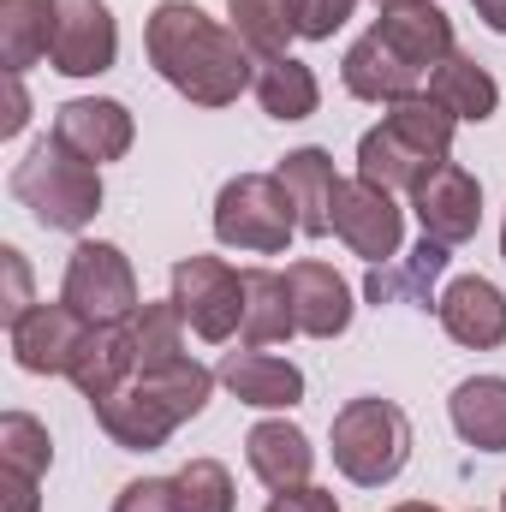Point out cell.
<instances>
[{
  "instance_id": "1",
  "label": "cell",
  "mask_w": 506,
  "mask_h": 512,
  "mask_svg": "<svg viewBox=\"0 0 506 512\" xmlns=\"http://www.w3.org/2000/svg\"><path fill=\"white\" fill-rule=\"evenodd\" d=\"M143 54L191 108H233L256 84V60L245 36L209 18L197 0H161L143 24Z\"/></svg>"
},
{
  "instance_id": "2",
  "label": "cell",
  "mask_w": 506,
  "mask_h": 512,
  "mask_svg": "<svg viewBox=\"0 0 506 512\" xmlns=\"http://www.w3.org/2000/svg\"><path fill=\"white\" fill-rule=\"evenodd\" d=\"M12 197L30 209L36 227H48V233H84L102 215V167H90L72 149H60L54 137H42L12 167Z\"/></svg>"
},
{
  "instance_id": "3",
  "label": "cell",
  "mask_w": 506,
  "mask_h": 512,
  "mask_svg": "<svg viewBox=\"0 0 506 512\" xmlns=\"http://www.w3.org/2000/svg\"><path fill=\"white\" fill-rule=\"evenodd\" d=\"M328 447H334V471H340L346 483L381 489V483H393V477L405 471V459H411V417H405L393 399H381V393L346 399V405L334 411Z\"/></svg>"
},
{
  "instance_id": "4",
  "label": "cell",
  "mask_w": 506,
  "mask_h": 512,
  "mask_svg": "<svg viewBox=\"0 0 506 512\" xmlns=\"http://www.w3.org/2000/svg\"><path fill=\"white\" fill-rule=\"evenodd\" d=\"M298 233L292 197L280 191L274 173H239L221 185L215 197V239L227 251H251V256H280Z\"/></svg>"
},
{
  "instance_id": "5",
  "label": "cell",
  "mask_w": 506,
  "mask_h": 512,
  "mask_svg": "<svg viewBox=\"0 0 506 512\" xmlns=\"http://www.w3.org/2000/svg\"><path fill=\"white\" fill-rule=\"evenodd\" d=\"M60 298L90 322V328H102V322H131L137 316V274H131V256L120 245H108V239H84V245H72L66 256V280H60Z\"/></svg>"
},
{
  "instance_id": "6",
  "label": "cell",
  "mask_w": 506,
  "mask_h": 512,
  "mask_svg": "<svg viewBox=\"0 0 506 512\" xmlns=\"http://www.w3.org/2000/svg\"><path fill=\"white\" fill-rule=\"evenodd\" d=\"M179 316L191 322V334L203 340H233L239 322H245V274L221 256H179L173 262V292Z\"/></svg>"
},
{
  "instance_id": "7",
  "label": "cell",
  "mask_w": 506,
  "mask_h": 512,
  "mask_svg": "<svg viewBox=\"0 0 506 512\" xmlns=\"http://www.w3.org/2000/svg\"><path fill=\"white\" fill-rule=\"evenodd\" d=\"M120 60V24L108 0H54V30H48V66L66 78H102Z\"/></svg>"
},
{
  "instance_id": "8",
  "label": "cell",
  "mask_w": 506,
  "mask_h": 512,
  "mask_svg": "<svg viewBox=\"0 0 506 512\" xmlns=\"http://www.w3.org/2000/svg\"><path fill=\"white\" fill-rule=\"evenodd\" d=\"M411 215H417L423 239H435L447 251L477 239V227H483V185H477V173L459 167V161H441L435 173H423L411 185Z\"/></svg>"
},
{
  "instance_id": "9",
  "label": "cell",
  "mask_w": 506,
  "mask_h": 512,
  "mask_svg": "<svg viewBox=\"0 0 506 512\" xmlns=\"http://www.w3.org/2000/svg\"><path fill=\"white\" fill-rule=\"evenodd\" d=\"M334 233H340V245L352 256L381 268L405 245V209L393 203V191H381L370 179H340V191H334Z\"/></svg>"
},
{
  "instance_id": "10",
  "label": "cell",
  "mask_w": 506,
  "mask_h": 512,
  "mask_svg": "<svg viewBox=\"0 0 506 512\" xmlns=\"http://www.w3.org/2000/svg\"><path fill=\"white\" fill-rule=\"evenodd\" d=\"M90 340V322L54 298V304H30L12 328H6V346H12V364L24 376H72V358L84 352Z\"/></svg>"
},
{
  "instance_id": "11",
  "label": "cell",
  "mask_w": 506,
  "mask_h": 512,
  "mask_svg": "<svg viewBox=\"0 0 506 512\" xmlns=\"http://www.w3.org/2000/svg\"><path fill=\"white\" fill-rule=\"evenodd\" d=\"M60 149H72L78 161L90 167H108V161H126L131 137V108L114 102V96H78V102H60L54 108V131H48Z\"/></svg>"
},
{
  "instance_id": "12",
  "label": "cell",
  "mask_w": 506,
  "mask_h": 512,
  "mask_svg": "<svg viewBox=\"0 0 506 512\" xmlns=\"http://www.w3.org/2000/svg\"><path fill=\"white\" fill-rule=\"evenodd\" d=\"M96 411V423H102V435L114 441V447H126V453H161L167 441H173V429L185 423L155 387L143 382V376H131L120 393H108V399H96L90 405Z\"/></svg>"
},
{
  "instance_id": "13",
  "label": "cell",
  "mask_w": 506,
  "mask_h": 512,
  "mask_svg": "<svg viewBox=\"0 0 506 512\" xmlns=\"http://www.w3.org/2000/svg\"><path fill=\"white\" fill-rule=\"evenodd\" d=\"M435 316H441L453 346H471V352L506 346V292L495 280H483V274L447 280V292L435 298Z\"/></svg>"
},
{
  "instance_id": "14",
  "label": "cell",
  "mask_w": 506,
  "mask_h": 512,
  "mask_svg": "<svg viewBox=\"0 0 506 512\" xmlns=\"http://www.w3.org/2000/svg\"><path fill=\"white\" fill-rule=\"evenodd\" d=\"M286 286H292L298 334H310V340H340V334L352 328L358 304H352V286H346V274H340L334 262L304 256V262L286 268Z\"/></svg>"
},
{
  "instance_id": "15",
  "label": "cell",
  "mask_w": 506,
  "mask_h": 512,
  "mask_svg": "<svg viewBox=\"0 0 506 512\" xmlns=\"http://www.w3.org/2000/svg\"><path fill=\"white\" fill-rule=\"evenodd\" d=\"M215 382L227 387L239 405H256V411H292L304 399V370L292 358H274L262 346H245V352H227L215 364Z\"/></svg>"
},
{
  "instance_id": "16",
  "label": "cell",
  "mask_w": 506,
  "mask_h": 512,
  "mask_svg": "<svg viewBox=\"0 0 506 512\" xmlns=\"http://www.w3.org/2000/svg\"><path fill=\"white\" fill-rule=\"evenodd\" d=\"M340 78H346V90L358 96V102H381V108H393V102H405V96H417V84H423V72L381 36L376 24L346 48V60H340Z\"/></svg>"
},
{
  "instance_id": "17",
  "label": "cell",
  "mask_w": 506,
  "mask_h": 512,
  "mask_svg": "<svg viewBox=\"0 0 506 512\" xmlns=\"http://www.w3.org/2000/svg\"><path fill=\"white\" fill-rule=\"evenodd\" d=\"M274 179H280V191L292 197L298 233H310V239L334 233V191H340V173H334V155H328V149H316V143H310V149L280 155Z\"/></svg>"
},
{
  "instance_id": "18",
  "label": "cell",
  "mask_w": 506,
  "mask_h": 512,
  "mask_svg": "<svg viewBox=\"0 0 506 512\" xmlns=\"http://www.w3.org/2000/svg\"><path fill=\"white\" fill-rule=\"evenodd\" d=\"M245 459H251V477L262 489H304L310 483V471H316V447H310V435L298 429V423H286V417H268V423H256L251 435H245Z\"/></svg>"
},
{
  "instance_id": "19",
  "label": "cell",
  "mask_w": 506,
  "mask_h": 512,
  "mask_svg": "<svg viewBox=\"0 0 506 512\" xmlns=\"http://www.w3.org/2000/svg\"><path fill=\"white\" fill-rule=\"evenodd\" d=\"M131 376H137V340H131V322H102V328H90V340H84V352L72 358V376H66V382L96 405V399L120 393Z\"/></svg>"
},
{
  "instance_id": "20",
  "label": "cell",
  "mask_w": 506,
  "mask_h": 512,
  "mask_svg": "<svg viewBox=\"0 0 506 512\" xmlns=\"http://www.w3.org/2000/svg\"><path fill=\"white\" fill-rule=\"evenodd\" d=\"M376 30L429 78L447 54H453V18L435 6V0H411V6H393V12H381Z\"/></svg>"
},
{
  "instance_id": "21",
  "label": "cell",
  "mask_w": 506,
  "mask_h": 512,
  "mask_svg": "<svg viewBox=\"0 0 506 512\" xmlns=\"http://www.w3.org/2000/svg\"><path fill=\"white\" fill-rule=\"evenodd\" d=\"M447 417L465 447L506 453V376H465L447 399Z\"/></svg>"
},
{
  "instance_id": "22",
  "label": "cell",
  "mask_w": 506,
  "mask_h": 512,
  "mask_svg": "<svg viewBox=\"0 0 506 512\" xmlns=\"http://www.w3.org/2000/svg\"><path fill=\"white\" fill-rule=\"evenodd\" d=\"M429 96H435L459 126H483V120H495V108H501V84L489 78V66H477V60L459 54V48L429 72Z\"/></svg>"
},
{
  "instance_id": "23",
  "label": "cell",
  "mask_w": 506,
  "mask_h": 512,
  "mask_svg": "<svg viewBox=\"0 0 506 512\" xmlns=\"http://www.w3.org/2000/svg\"><path fill=\"white\" fill-rule=\"evenodd\" d=\"M298 334V310H292V286L280 268H245V322L239 340L245 346H280Z\"/></svg>"
},
{
  "instance_id": "24",
  "label": "cell",
  "mask_w": 506,
  "mask_h": 512,
  "mask_svg": "<svg viewBox=\"0 0 506 512\" xmlns=\"http://www.w3.org/2000/svg\"><path fill=\"white\" fill-rule=\"evenodd\" d=\"M381 126L393 131L423 167H441L447 155H453V131H459V120L429 96V90H417V96H405V102H393L387 114H381Z\"/></svg>"
},
{
  "instance_id": "25",
  "label": "cell",
  "mask_w": 506,
  "mask_h": 512,
  "mask_svg": "<svg viewBox=\"0 0 506 512\" xmlns=\"http://www.w3.org/2000/svg\"><path fill=\"white\" fill-rule=\"evenodd\" d=\"M251 90H256V102H262V114H268V120H280V126L310 120V114L322 108V84H316V72H310L304 60H292V54L262 60Z\"/></svg>"
},
{
  "instance_id": "26",
  "label": "cell",
  "mask_w": 506,
  "mask_h": 512,
  "mask_svg": "<svg viewBox=\"0 0 506 512\" xmlns=\"http://www.w3.org/2000/svg\"><path fill=\"white\" fill-rule=\"evenodd\" d=\"M48 30H54V0H0V60L6 72H30L48 60Z\"/></svg>"
},
{
  "instance_id": "27",
  "label": "cell",
  "mask_w": 506,
  "mask_h": 512,
  "mask_svg": "<svg viewBox=\"0 0 506 512\" xmlns=\"http://www.w3.org/2000/svg\"><path fill=\"white\" fill-rule=\"evenodd\" d=\"M227 24L245 36L256 60H280L298 30V0H227Z\"/></svg>"
},
{
  "instance_id": "28",
  "label": "cell",
  "mask_w": 506,
  "mask_h": 512,
  "mask_svg": "<svg viewBox=\"0 0 506 512\" xmlns=\"http://www.w3.org/2000/svg\"><path fill=\"white\" fill-rule=\"evenodd\" d=\"M441 268H447V245L423 239L399 268L381 262L376 274H370V304H429V286L441 280Z\"/></svg>"
},
{
  "instance_id": "29",
  "label": "cell",
  "mask_w": 506,
  "mask_h": 512,
  "mask_svg": "<svg viewBox=\"0 0 506 512\" xmlns=\"http://www.w3.org/2000/svg\"><path fill=\"white\" fill-rule=\"evenodd\" d=\"M185 316H179V304L173 298H155V304H137V316H131V340H137V370H161V364H173V358H191L185 352Z\"/></svg>"
},
{
  "instance_id": "30",
  "label": "cell",
  "mask_w": 506,
  "mask_h": 512,
  "mask_svg": "<svg viewBox=\"0 0 506 512\" xmlns=\"http://www.w3.org/2000/svg\"><path fill=\"white\" fill-rule=\"evenodd\" d=\"M423 173H435V167H423L387 126H370L358 137V179H370L381 191H411Z\"/></svg>"
},
{
  "instance_id": "31",
  "label": "cell",
  "mask_w": 506,
  "mask_h": 512,
  "mask_svg": "<svg viewBox=\"0 0 506 512\" xmlns=\"http://www.w3.org/2000/svg\"><path fill=\"white\" fill-rule=\"evenodd\" d=\"M48 465H54L48 423H36L30 411H6V417H0V471H18V477H48Z\"/></svg>"
},
{
  "instance_id": "32",
  "label": "cell",
  "mask_w": 506,
  "mask_h": 512,
  "mask_svg": "<svg viewBox=\"0 0 506 512\" xmlns=\"http://www.w3.org/2000/svg\"><path fill=\"white\" fill-rule=\"evenodd\" d=\"M137 376L155 387V393L185 417V423H191V417H203V405L215 399V370H209V364H197V358H173V364H161V370H137Z\"/></svg>"
},
{
  "instance_id": "33",
  "label": "cell",
  "mask_w": 506,
  "mask_h": 512,
  "mask_svg": "<svg viewBox=\"0 0 506 512\" xmlns=\"http://www.w3.org/2000/svg\"><path fill=\"white\" fill-rule=\"evenodd\" d=\"M173 489H179V512H233V471L221 459H191L173 471Z\"/></svg>"
},
{
  "instance_id": "34",
  "label": "cell",
  "mask_w": 506,
  "mask_h": 512,
  "mask_svg": "<svg viewBox=\"0 0 506 512\" xmlns=\"http://www.w3.org/2000/svg\"><path fill=\"white\" fill-rule=\"evenodd\" d=\"M30 304H36L30 298V262H24L18 245H0V322L12 328Z\"/></svg>"
},
{
  "instance_id": "35",
  "label": "cell",
  "mask_w": 506,
  "mask_h": 512,
  "mask_svg": "<svg viewBox=\"0 0 506 512\" xmlns=\"http://www.w3.org/2000/svg\"><path fill=\"white\" fill-rule=\"evenodd\" d=\"M114 512H179V489L173 477H137L114 495Z\"/></svg>"
},
{
  "instance_id": "36",
  "label": "cell",
  "mask_w": 506,
  "mask_h": 512,
  "mask_svg": "<svg viewBox=\"0 0 506 512\" xmlns=\"http://www.w3.org/2000/svg\"><path fill=\"white\" fill-rule=\"evenodd\" d=\"M358 12V0H298V30L304 42H334V30Z\"/></svg>"
},
{
  "instance_id": "37",
  "label": "cell",
  "mask_w": 506,
  "mask_h": 512,
  "mask_svg": "<svg viewBox=\"0 0 506 512\" xmlns=\"http://www.w3.org/2000/svg\"><path fill=\"white\" fill-rule=\"evenodd\" d=\"M262 512H340V501H334L328 489L304 483V489H280V495H268V507Z\"/></svg>"
},
{
  "instance_id": "38",
  "label": "cell",
  "mask_w": 506,
  "mask_h": 512,
  "mask_svg": "<svg viewBox=\"0 0 506 512\" xmlns=\"http://www.w3.org/2000/svg\"><path fill=\"white\" fill-rule=\"evenodd\" d=\"M42 477H18V471H0V501L6 512H42Z\"/></svg>"
},
{
  "instance_id": "39",
  "label": "cell",
  "mask_w": 506,
  "mask_h": 512,
  "mask_svg": "<svg viewBox=\"0 0 506 512\" xmlns=\"http://www.w3.org/2000/svg\"><path fill=\"white\" fill-rule=\"evenodd\" d=\"M6 84H12V96H6V120H0V137H18V131L30 126V96H24V78H18V72H6Z\"/></svg>"
},
{
  "instance_id": "40",
  "label": "cell",
  "mask_w": 506,
  "mask_h": 512,
  "mask_svg": "<svg viewBox=\"0 0 506 512\" xmlns=\"http://www.w3.org/2000/svg\"><path fill=\"white\" fill-rule=\"evenodd\" d=\"M477 18H483L489 30H501V36H506V0H477Z\"/></svg>"
},
{
  "instance_id": "41",
  "label": "cell",
  "mask_w": 506,
  "mask_h": 512,
  "mask_svg": "<svg viewBox=\"0 0 506 512\" xmlns=\"http://www.w3.org/2000/svg\"><path fill=\"white\" fill-rule=\"evenodd\" d=\"M387 512H441L435 501H399V507H387Z\"/></svg>"
},
{
  "instance_id": "42",
  "label": "cell",
  "mask_w": 506,
  "mask_h": 512,
  "mask_svg": "<svg viewBox=\"0 0 506 512\" xmlns=\"http://www.w3.org/2000/svg\"><path fill=\"white\" fill-rule=\"evenodd\" d=\"M393 6H411V0H376V12H393Z\"/></svg>"
},
{
  "instance_id": "43",
  "label": "cell",
  "mask_w": 506,
  "mask_h": 512,
  "mask_svg": "<svg viewBox=\"0 0 506 512\" xmlns=\"http://www.w3.org/2000/svg\"><path fill=\"white\" fill-rule=\"evenodd\" d=\"M501 256H506V221H501Z\"/></svg>"
},
{
  "instance_id": "44",
  "label": "cell",
  "mask_w": 506,
  "mask_h": 512,
  "mask_svg": "<svg viewBox=\"0 0 506 512\" xmlns=\"http://www.w3.org/2000/svg\"><path fill=\"white\" fill-rule=\"evenodd\" d=\"M501 512H506V489H501Z\"/></svg>"
}]
</instances>
